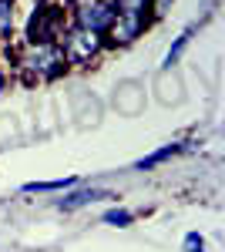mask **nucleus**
Returning a JSON list of instances; mask_svg holds the SVG:
<instances>
[{
    "instance_id": "f257e3e1",
    "label": "nucleus",
    "mask_w": 225,
    "mask_h": 252,
    "mask_svg": "<svg viewBox=\"0 0 225 252\" xmlns=\"http://www.w3.org/2000/svg\"><path fill=\"white\" fill-rule=\"evenodd\" d=\"M64 67H67V61L57 51V44H31L20 54V71L31 81H51L57 74H64Z\"/></svg>"
},
{
    "instance_id": "f03ea898",
    "label": "nucleus",
    "mask_w": 225,
    "mask_h": 252,
    "mask_svg": "<svg viewBox=\"0 0 225 252\" xmlns=\"http://www.w3.org/2000/svg\"><path fill=\"white\" fill-rule=\"evenodd\" d=\"M57 51L64 54L67 64H88V61L101 51V37L91 34V31H84V27H71V31H64V34H61Z\"/></svg>"
},
{
    "instance_id": "7ed1b4c3",
    "label": "nucleus",
    "mask_w": 225,
    "mask_h": 252,
    "mask_svg": "<svg viewBox=\"0 0 225 252\" xmlns=\"http://www.w3.org/2000/svg\"><path fill=\"white\" fill-rule=\"evenodd\" d=\"M64 31H67V27H64V14H61L57 7H44V10H37V14L31 17L27 37H31V44H57Z\"/></svg>"
},
{
    "instance_id": "20e7f679",
    "label": "nucleus",
    "mask_w": 225,
    "mask_h": 252,
    "mask_svg": "<svg viewBox=\"0 0 225 252\" xmlns=\"http://www.w3.org/2000/svg\"><path fill=\"white\" fill-rule=\"evenodd\" d=\"M148 10H128V7H114V20L111 27H108V34H111V44H118V47H125V44H131L141 31H145V24H148V17H145Z\"/></svg>"
},
{
    "instance_id": "39448f33",
    "label": "nucleus",
    "mask_w": 225,
    "mask_h": 252,
    "mask_svg": "<svg viewBox=\"0 0 225 252\" xmlns=\"http://www.w3.org/2000/svg\"><path fill=\"white\" fill-rule=\"evenodd\" d=\"M74 17H77L74 27H84V31H91V34L101 37V34H108V27L114 20V3L111 0H84Z\"/></svg>"
},
{
    "instance_id": "423d86ee",
    "label": "nucleus",
    "mask_w": 225,
    "mask_h": 252,
    "mask_svg": "<svg viewBox=\"0 0 225 252\" xmlns=\"http://www.w3.org/2000/svg\"><path fill=\"white\" fill-rule=\"evenodd\" d=\"M114 108H118V115H141L145 111V88L138 84V81H121L118 88H114Z\"/></svg>"
},
{
    "instance_id": "0eeeda50",
    "label": "nucleus",
    "mask_w": 225,
    "mask_h": 252,
    "mask_svg": "<svg viewBox=\"0 0 225 252\" xmlns=\"http://www.w3.org/2000/svg\"><path fill=\"white\" fill-rule=\"evenodd\" d=\"M155 94H158L161 104H175V101H182V81H178V74L161 71L158 81H155Z\"/></svg>"
},
{
    "instance_id": "6e6552de",
    "label": "nucleus",
    "mask_w": 225,
    "mask_h": 252,
    "mask_svg": "<svg viewBox=\"0 0 225 252\" xmlns=\"http://www.w3.org/2000/svg\"><path fill=\"white\" fill-rule=\"evenodd\" d=\"M104 198H114V195L104 192V189H84V192L64 195L57 205H61V209H81V205H88V202H104Z\"/></svg>"
},
{
    "instance_id": "1a4fd4ad",
    "label": "nucleus",
    "mask_w": 225,
    "mask_h": 252,
    "mask_svg": "<svg viewBox=\"0 0 225 252\" xmlns=\"http://www.w3.org/2000/svg\"><path fill=\"white\" fill-rule=\"evenodd\" d=\"M74 118L81 121V125H97V118H101V104L81 91V94L74 97Z\"/></svg>"
},
{
    "instance_id": "9d476101",
    "label": "nucleus",
    "mask_w": 225,
    "mask_h": 252,
    "mask_svg": "<svg viewBox=\"0 0 225 252\" xmlns=\"http://www.w3.org/2000/svg\"><path fill=\"white\" fill-rule=\"evenodd\" d=\"M178 152H182V145H165V148H158L155 155L141 158V161H138L134 168H141V172H145V168H155V165H161V161H168V158H175Z\"/></svg>"
},
{
    "instance_id": "9b49d317",
    "label": "nucleus",
    "mask_w": 225,
    "mask_h": 252,
    "mask_svg": "<svg viewBox=\"0 0 225 252\" xmlns=\"http://www.w3.org/2000/svg\"><path fill=\"white\" fill-rule=\"evenodd\" d=\"M74 178H54V182H31L24 185V192H57V189H71Z\"/></svg>"
},
{
    "instance_id": "f8f14e48",
    "label": "nucleus",
    "mask_w": 225,
    "mask_h": 252,
    "mask_svg": "<svg viewBox=\"0 0 225 252\" xmlns=\"http://www.w3.org/2000/svg\"><path fill=\"white\" fill-rule=\"evenodd\" d=\"M188 40H192V31H185L182 37H178V40H175V44H171V51H168V54H165V67H168V71H171V64H175V61H178V58H182V54H185Z\"/></svg>"
},
{
    "instance_id": "ddd939ff",
    "label": "nucleus",
    "mask_w": 225,
    "mask_h": 252,
    "mask_svg": "<svg viewBox=\"0 0 225 252\" xmlns=\"http://www.w3.org/2000/svg\"><path fill=\"white\" fill-rule=\"evenodd\" d=\"M14 27V0H0V34H10Z\"/></svg>"
},
{
    "instance_id": "4468645a",
    "label": "nucleus",
    "mask_w": 225,
    "mask_h": 252,
    "mask_svg": "<svg viewBox=\"0 0 225 252\" xmlns=\"http://www.w3.org/2000/svg\"><path fill=\"white\" fill-rule=\"evenodd\" d=\"M104 222H108V225H118V229H125V225H131V222H134V215L125 212V209H111V212H104Z\"/></svg>"
},
{
    "instance_id": "2eb2a0df",
    "label": "nucleus",
    "mask_w": 225,
    "mask_h": 252,
    "mask_svg": "<svg viewBox=\"0 0 225 252\" xmlns=\"http://www.w3.org/2000/svg\"><path fill=\"white\" fill-rule=\"evenodd\" d=\"M185 249H188V252H202V235L192 232V235L185 239Z\"/></svg>"
},
{
    "instance_id": "dca6fc26",
    "label": "nucleus",
    "mask_w": 225,
    "mask_h": 252,
    "mask_svg": "<svg viewBox=\"0 0 225 252\" xmlns=\"http://www.w3.org/2000/svg\"><path fill=\"white\" fill-rule=\"evenodd\" d=\"M0 88H3V71H0Z\"/></svg>"
}]
</instances>
